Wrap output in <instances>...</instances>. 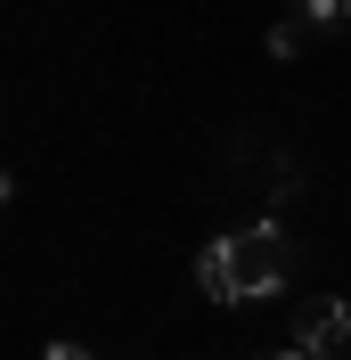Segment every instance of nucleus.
<instances>
[{
    "label": "nucleus",
    "mask_w": 351,
    "mask_h": 360,
    "mask_svg": "<svg viewBox=\"0 0 351 360\" xmlns=\"http://www.w3.org/2000/svg\"><path fill=\"white\" fill-rule=\"evenodd\" d=\"M229 246H237V278H245V303H253V295H278L286 278H294V238H286L278 221H245L237 238H229Z\"/></svg>",
    "instance_id": "nucleus-1"
},
{
    "label": "nucleus",
    "mask_w": 351,
    "mask_h": 360,
    "mask_svg": "<svg viewBox=\"0 0 351 360\" xmlns=\"http://www.w3.org/2000/svg\"><path fill=\"white\" fill-rule=\"evenodd\" d=\"M294 344L310 360H343L351 352V303L343 295H303L294 303Z\"/></svg>",
    "instance_id": "nucleus-2"
},
{
    "label": "nucleus",
    "mask_w": 351,
    "mask_h": 360,
    "mask_svg": "<svg viewBox=\"0 0 351 360\" xmlns=\"http://www.w3.org/2000/svg\"><path fill=\"white\" fill-rule=\"evenodd\" d=\"M197 287L213 295V303H245V278H237V246H229V238H213V246L197 254Z\"/></svg>",
    "instance_id": "nucleus-3"
},
{
    "label": "nucleus",
    "mask_w": 351,
    "mask_h": 360,
    "mask_svg": "<svg viewBox=\"0 0 351 360\" xmlns=\"http://www.w3.org/2000/svg\"><path fill=\"white\" fill-rule=\"evenodd\" d=\"M310 33H319V25H310V17H294V8H286V17L270 25V58H303V49H310Z\"/></svg>",
    "instance_id": "nucleus-4"
},
{
    "label": "nucleus",
    "mask_w": 351,
    "mask_h": 360,
    "mask_svg": "<svg viewBox=\"0 0 351 360\" xmlns=\"http://www.w3.org/2000/svg\"><path fill=\"white\" fill-rule=\"evenodd\" d=\"M286 8H294V17H310V25H335V17H343V0H286Z\"/></svg>",
    "instance_id": "nucleus-5"
},
{
    "label": "nucleus",
    "mask_w": 351,
    "mask_h": 360,
    "mask_svg": "<svg viewBox=\"0 0 351 360\" xmlns=\"http://www.w3.org/2000/svg\"><path fill=\"white\" fill-rule=\"evenodd\" d=\"M41 360H98V352H82V344H49Z\"/></svg>",
    "instance_id": "nucleus-6"
},
{
    "label": "nucleus",
    "mask_w": 351,
    "mask_h": 360,
    "mask_svg": "<svg viewBox=\"0 0 351 360\" xmlns=\"http://www.w3.org/2000/svg\"><path fill=\"white\" fill-rule=\"evenodd\" d=\"M245 360H310L303 344H278V352H245Z\"/></svg>",
    "instance_id": "nucleus-7"
},
{
    "label": "nucleus",
    "mask_w": 351,
    "mask_h": 360,
    "mask_svg": "<svg viewBox=\"0 0 351 360\" xmlns=\"http://www.w3.org/2000/svg\"><path fill=\"white\" fill-rule=\"evenodd\" d=\"M343 17H351V0H343Z\"/></svg>",
    "instance_id": "nucleus-8"
}]
</instances>
